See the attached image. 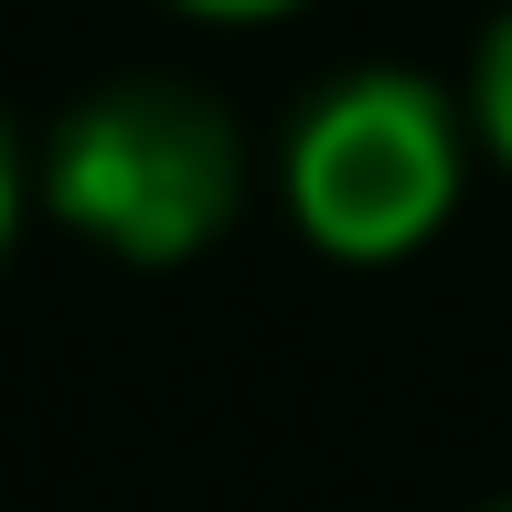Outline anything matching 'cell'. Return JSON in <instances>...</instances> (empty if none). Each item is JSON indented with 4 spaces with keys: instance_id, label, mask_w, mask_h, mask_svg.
<instances>
[{
    "instance_id": "cell-1",
    "label": "cell",
    "mask_w": 512,
    "mask_h": 512,
    "mask_svg": "<svg viewBox=\"0 0 512 512\" xmlns=\"http://www.w3.org/2000/svg\"><path fill=\"white\" fill-rule=\"evenodd\" d=\"M43 203L118 267H182L246 203V128L182 75H107L54 118Z\"/></svg>"
},
{
    "instance_id": "cell-6",
    "label": "cell",
    "mask_w": 512,
    "mask_h": 512,
    "mask_svg": "<svg viewBox=\"0 0 512 512\" xmlns=\"http://www.w3.org/2000/svg\"><path fill=\"white\" fill-rule=\"evenodd\" d=\"M491 512H512V502H491Z\"/></svg>"
},
{
    "instance_id": "cell-3",
    "label": "cell",
    "mask_w": 512,
    "mask_h": 512,
    "mask_svg": "<svg viewBox=\"0 0 512 512\" xmlns=\"http://www.w3.org/2000/svg\"><path fill=\"white\" fill-rule=\"evenodd\" d=\"M470 107H480V139H491V160L512 171V11L491 32H480V75H470Z\"/></svg>"
},
{
    "instance_id": "cell-4",
    "label": "cell",
    "mask_w": 512,
    "mask_h": 512,
    "mask_svg": "<svg viewBox=\"0 0 512 512\" xmlns=\"http://www.w3.org/2000/svg\"><path fill=\"white\" fill-rule=\"evenodd\" d=\"M22 235V150H11V118H0V256Z\"/></svg>"
},
{
    "instance_id": "cell-2",
    "label": "cell",
    "mask_w": 512,
    "mask_h": 512,
    "mask_svg": "<svg viewBox=\"0 0 512 512\" xmlns=\"http://www.w3.org/2000/svg\"><path fill=\"white\" fill-rule=\"evenodd\" d=\"M288 214L342 267H395L459 214V118L406 64H363L288 128Z\"/></svg>"
},
{
    "instance_id": "cell-5",
    "label": "cell",
    "mask_w": 512,
    "mask_h": 512,
    "mask_svg": "<svg viewBox=\"0 0 512 512\" xmlns=\"http://www.w3.org/2000/svg\"><path fill=\"white\" fill-rule=\"evenodd\" d=\"M171 11H192V22H278L299 0H171Z\"/></svg>"
}]
</instances>
